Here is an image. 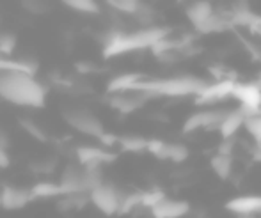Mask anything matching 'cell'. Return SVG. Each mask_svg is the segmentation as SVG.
<instances>
[{"mask_svg": "<svg viewBox=\"0 0 261 218\" xmlns=\"http://www.w3.org/2000/svg\"><path fill=\"white\" fill-rule=\"evenodd\" d=\"M244 114L240 110H229V112L224 116V119L220 121L219 124V131L222 135V140H227V139H234V133L240 130L244 126Z\"/></svg>", "mask_w": 261, "mask_h": 218, "instance_id": "cell-16", "label": "cell"}, {"mask_svg": "<svg viewBox=\"0 0 261 218\" xmlns=\"http://www.w3.org/2000/svg\"><path fill=\"white\" fill-rule=\"evenodd\" d=\"M141 4L142 2H139V0H109L107 6H109L110 9L121 13V14H130V16H135L137 11H139V7H141Z\"/></svg>", "mask_w": 261, "mask_h": 218, "instance_id": "cell-23", "label": "cell"}, {"mask_svg": "<svg viewBox=\"0 0 261 218\" xmlns=\"http://www.w3.org/2000/svg\"><path fill=\"white\" fill-rule=\"evenodd\" d=\"M153 218H183L190 213V204L178 199H162L156 206L149 209Z\"/></svg>", "mask_w": 261, "mask_h": 218, "instance_id": "cell-12", "label": "cell"}, {"mask_svg": "<svg viewBox=\"0 0 261 218\" xmlns=\"http://www.w3.org/2000/svg\"><path fill=\"white\" fill-rule=\"evenodd\" d=\"M32 197L36 199H61V190H59L57 181H38L31 188Z\"/></svg>", "mask_w": 261, "mask_h": 218, "instance_id": "cell-18", "label": "cell"}, {"mask_svg": "<svg viewBox=\"0 0 261 218\" xmlns=\"http://www.w3.org/2000/svg\"><path fill=\"white\" fill-rule=\"evenodd\" d=\"M48 98V87L36 75L23 71L0 73V99L21 108H43Z\"/></svg>", "mask_w": 261, "mask_h": 218, "instance_id": "cell-1", "label": "cell"}, {"mask_svg": "<svg viewBox=\"0 0 261 218\" xmlns=\"http://www.w3.org/2000/svg\"><path fill=\"white\" fill-rule=\"evenodd\" d=\"M117 146L124 153H142L148 147V140L139 135H123L117 137Z\"/></svg>", "mask_w": 261, "mask_h": 218, "instance_id": "cell-19", "label": "cell"}, {"mask_svg": "<svg viewBox=\"0 0 261 218\" xmlns=\"http://www.w3.org/2000/svg\"><path fill=\"white\" fill-rule=\"evenodd\" d=\"M229 110H201L192 114L183 124V133H192L197 130H215L219 128L220 121Z\"/></svg>", "mask_w": 261, "mask_h": 218, "instance_id": "cell-9", "label": "cell"}, {"mask_svg": "<svg viewBox=\"0 0 261 218\" xmlns=\"http://www.w3.org/2000/svg\"><path fill=\"white\" fill-rule=\"evenodd\" d=\"M231 96L240 101L242 108L261 112V89L254 82H244V84L237 82Z\"/></svg>", "mask_w": 261, "mask_h": 218, "instance_id": "cell-11", "label": "cell"}, {"mask_svg": "<svg viewBox=\"0 0 261 218\" xmlns=\"http://www.w3.org/2000/svg\"><path fill=\"white\" fill-rule=\"evenodd\" d=\"M66 124L75 131L87 137H94L100 140L105 135V128L101 119L89 108H68L62 112Z\"/></svg>", "mask_w": 261, "mask_h": 218, "instance_id": "cell-4", "label": "cell"}, {"mask_svg": "<svg viewBox=\"0 0 261 218\" xmlns=\"http://www.w3.org/2000/svg\"><path fill=\"white\" fill-rule=\"evenodd\" d=\"M9 147V137H7V133L4 130H0V149H6Z\"/></svg>", "mask_w": 261, "mask_h": 218, "instance_id": "cell-33", "label": "cell"}, {"mask_svg": "<svg viewBox=\"0 0 261 218\" xmlns=\"http://www.w3.org/2000/svg\"><path fill=\"white\" fill-rule=\"evenodd\" d=\"M233 146H234V139H227V140H222L219 147V154H226V156H231L233 153Z\"/></svg>", "mask_w": 261, "mask_h": 218, "instance_id": "cell-31", "label": "cell"}, {"mask_svg": "<svg viewBox=\"0 0 261 218\" xmlns=\"http://www.w3.org/2000/svg\"><path fill=\"white\" fill-rule=\"evenodd\" d=\"M23 9H27L32 14H45L50 9L48 2H41V0H31V2H21Z\"/></svg>", "mask_w": 261, "mask_h": 218, "instance_id": "cell-30", "label": "cell"}, {"mask_svg": "<svg viewBox=\"0 0 261 218\" xmlns=\"http://www.w3.org/2000/svg\"><path fill=\"white\" fill-rule=\"evenodd\" d=\"M208 82L196 76H174V78H149L142 75L132 86L130 92H142L146 96H167V98H179V96L199 94L204 91Z\"/></svg>", "mask_w": 261, "mask_h": 218, "instance_id": "cell-3", "label": "cell"}, {"mask_svg": "<svg viewBox=\"0 0 261 218\" xmlns=\"http://www.w3.org/2000/svg\"><path fill=\"white\" fill-rule=\"evenodd\" d=\"M89 202L98 209L100 213H103L105 216H114L119 211V204L123 194L117 190L114 184L110 183H101L100 186H96L93 192H89Z\"/></svg>", "mask_w": 261, "mask_h": 218, "instance_id": "cell-5", "label": "cell"}, {"mask_svg": "<svg viewBox=\"0 0 261 218\" xmlns=\"http://www.w3.org/2000/svg\"><path fill=\"white\" fill-rule=\"evenodd\" d=\"M187 18L190 20V23L194 25V29H199L204 21H208L212 18V14L215 13L210 2H204V0H199V2H192L189 7H187Z\"/></svg>", "mask_w": 261, "mask_h": 218, "instance_id": "cell-17", "label": "cell"}, {"mask_svg": "<svg viewBox=\"0 0 261 218\" xmlns=\"http://www.w3.org/2000/svg\"><path fill=\"white\" fill-rule=\"evenodd\" d=\"M167 146L169 144L164 142V140L151 139V140H148L146 151H149V153H151L155 158H158V160H167Z\"/></svg>", "mask_w": 261, "mask_h": 218, "instance_id": "cell-29", "label": "cell"}, {"mask_svg": "<svg viewBox=\"0 0 261 218\" xmlns=\"http://www.w3.org/2000/svg\"><path fill=\"white\" fill-rule=\"evenodd\" d=\"M148 98L149 96L142 94V92H121V94H112L110 105H112V108L119 110V112L130 114L134 110L141 108Z\"/></svg>", "mask_w": 261, "mask_h": 218, "instance_id": "cell-14", "label": "cell"}, {"mask_svg": "<svg viewBox=\"0 0 261 218\" xmlns=\"http://www.w3.org/2000/svg\"><path fill=\"white\" fill-rule=\"evenodd\" d=\"M210 167H212V171L217 174V177L227 179V177L231 176V172H233V156H226V154L217 153L215 156H212V160H210Z\"/></svg>", "mask_w": 261, "mask_h": 218, "instance_id": "cell-20", "label": "cell"}, {"mask_svg": "<svg viewBox=\"0 0 261 218\" xmlns=\"http://www.w3.org/2000/svg\"><path fill=\"white\" fill-rule=\"evenodd\" d=\"M39 69L38 62L31 59H14V57H2L0 55V73L7 71H23L29 75H36Z\"/></svg>", "mask_w": 261, "mask_h": 218, "instance_id": "cell-15", "label": "cell"}, {"mask_svg": "<svg viewBox=\"0 0 261 218\" xmlns=\"http://www.w3.org/2000/svg\"><path fill=\"white\" fill-rule=\"evenodd\" d=\"M165 199V194L158 188H153V190H144L141 195V208L151 209L153 206H156L158 202Z\"/></svg>", "mask_w": 261, "mask_h": 218, "instance_id": "cell-27", "label": "cell"}, {"mask_svg": "<svg viewBox=\"0 0 261 218\" xmlns=\"http://www.w3.org/2000/svg\"><path fill=\"white\" fill-rule=\"evenodd\" d=\"M244 126L249 135L252 137V140L256 142V147H261V114L247 117L244 121Z\"/></svg>", "mask_w": 261, "mask_h": 218, "instance_id": "cell-25", "label": "cell"}, {"mask_svg": "<svg viewBox=\"0 0 261 218\" xmlns=\"http://www.w3.org/2000/svg\"><path fill=\"white\" fill-rule=\"evenodd\" d=\"M226 209L238 216H254L261 213V195H240L226 202Z\"/></svg>", "mask_w": 261, "mask_h": 218, "instance_id": "cell-13", "label": "cell"}, {"mask_svg": "<svg viewBox=\"0 0 261 218\" xmlns=\"http://www.w3.org/2000/svg\"><path fill=\"white\" fill-rule=\"evenodd\" d=\"M141 195H142V192L123 194V199H121L117 215H130V213H134L137 208H141Z\"/></svg>", "mask_w": 261, "mask_h": 218, "instance_id": "cell-22", "label": "cell"}, {"mask_svg": "<svg viewBox=\"0 0 261 218\" xmlns=\"http://www.w3.org/2000/svg\"><path fill=\"white\" fill-rule=\"evenodd\" d=\"M254 84H256V86H258V87L261 89V73H259V75H258V80H256Z\"/></svg>", "mask_w": 261, "mask_h": 218, "instance_id": "cell-36", "label": "cell"}, {"mask_svg": "<svg viewBox=\"0 0 261 218\" xmlns=\"http://www.w3.org/2000/svg\"><path fill=\"white\" fill-rule=\"evenodd\" d=\"M234 84H237L234 78H222L217 80L215 84H208L204 91H201L196 96V103L197 105H212V103L222 101L233 94Z\"/></svg>", "mask_w": 261, "mask_h": 218, "instance_id": "cell-10", "label": "cell"}, {"mask_svg": "<svg viewBox=\"0 0 261 218\" xmlns=\"http://www.w3.org/2000/svg\"><path fill=\"white\" fill-rule=\"evenodd\" d=\"M11 164V158H9V153L6 149H0V171L2 169H7Z\"/></svg>", "mask_w": 261, "mask_h": 218, "instance_id": "cell-32", "label": "cell"}, {"mask_svg": "<svg viewBox=\"0 0 261 218\" xmlns=\"http://www.w3.org/2000/svg\"><path fill=\"white\" fill-rule=\"evenodd\" d=\"M79 69H80L82 73H91V71H94V66L91 64V62H87V64H86V62H80V64H79Z\"/></svg>", "mask_w": 261, "mask_h": 218, "instance_id": "cell-34", "label": "cell"}, {"mask_svg": "<svg viewBox=\"0 0 261 218\" xmlns=\"http://www.w3.org/2000/svg\"><path fill=\"white\" fill-rule=\"evenodd\" d=\"M251 31L254 32V34L261 36V18H259V16H258V20H256L254 23L251 25Z\"/></svg>", "mask_w": 261, "mask_h": 218, "instance_id": "cell-35", "label": "cell"}, {"mask_svg": "<svg viewBox=\"0 0 261 218\" xmlns=\"http://www.w3.org/2000/svg\"><path fill=\"white\" fill-rule=\"evenodd\" d=\"M189 158V147L183 144H169L167 146V160L174 164H181Z\"/></svg>", "mask_w": 261, "mask_h": 218, "instance_id": "cell-28", "label": "cell"}, {"mask_svg": "<svg viewBox=\"0 0 261 218\" xmlns=\"http://www.w3.org/2000/svg\"><path fill=\"white\" fill-rule=\"evenodd\" d=\"M75 158L82 167H103L116 160V153L100 146H79L75 149Z\"/></svg>", "mask_w": 261, "mask_h": 218, "instance_id": "cell-8", "label": "cell"}, {"mask_svg": "<svg viewBox=\"0 0 261 218\" xmlns=\"http://www.w3.org/2000/svg\"><path fill=\"white\" fill-rule=\"evenodd\" d=\"M20 126L23 128L25 133H27L29 137H32L34 140H38V142H46L48 140V137H46V131L43 130L39 124H36L32 119H21V123H20Z\"/></svg>", "mask_w": 261, "mask_h": 218, "instance_id": "cell-24", "label": "cell"}, {"mask_svg": "<svg viewBox=\"0 0 261 218\" xmlns=\"http://www.w3.org/2000/svg\"><path fill=\"white\" fill-rule=\"evenodd\" d=\"M34 201L31 194V188L14 186V184H4L0 188V208L6 211H18L23 209Z\"/></svg>", "mask_w": 261, "mask_h": 218, "instance_id": "cell-7", "label": "cell"}, {"mask_svg": "<svg viewBox=\"0 0 261 218\" xmlns=\"http://www.w3.org/2000/svg\"><path fill=\"white\" fill-rule=\"evenodd\" d=\"M59 190L61 197H69V195H87L86 179H84V167L76 161L68 164L62 169L59 176Z\"/></svg>", "mask_w": 261, "mask_h": 218, "instance_id": "cell-6", "label": "cell"}, {"mask_svg": "<svg viewBox=\"0 0 261 218\" xmlns=\"http://www.w3.org/2000/svg\"><path fill=\"white\" fill-rule=\"evenodd\" d=\"M18 38L13 32H4L0 34V55L2 57H13L14 50H16Z\"/></svg>", "mask_w": 261, "mask_h": 218, "instance_id": "cell-26", "label": "cell"}, {"mask_svg": "<svg viewBox=\"0 0 261 218\" xmlns=\"http://www.w3.org/2000/svg\"><path fill=\"white\" fill-rule=\"evenodd\" d=\"M64 4L68 9H71L73 13H79V14H100L101 13V6L100 2L96 0H64Z\"/></svg>", "mask_w": 261, "mask_h": 218, "instance_id": "cell-21", "label": "cell"}, {"mask_svg": "<svg viewBox=\"0 0 261 218\" xmlns=\"http://www.w3.org/2000/svg\"><path fill=\"white\" fill-rule=\"evenodd\" d=\"M167 34L169 31L164 27H146L135 32L112 31L103 39V57H119V55L135 50H146V48L151 50L158 41L167 38Z\"/></svg>", "mask_w": 261, "mask_h": 218, "instance_id": "cell-2", "label": "cell"}, {"mask_svg": "<svg viewBox=\"0 0 261 218\" xmlns=\"http://www.w3.org/2000/svg\"><path fill=\"white\" fill-rule=\"evenodd\" d=\"M194 218H208V216H194Z\"/></svg>", "mask_w": 261, "mask_h": 218, "instance_id": "cell-37", "label": "cell"}]
</instances>
